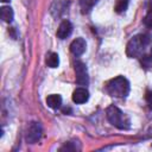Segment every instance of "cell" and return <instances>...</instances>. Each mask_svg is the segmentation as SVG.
Returning a JSON list of instances; mask_svg holds the SVG:
<instances>
[{"instance_id": "cell-2", "label": "cell", "mask_w": 152, "mask_h": 152, "mask_svg": "<svg viewBox=\"0 0 152 152\" xmlns=\"http://www.w3.org/2000/svg\"><path fill=\"white\" fill-rule=\"evenodd\" d=\"M150 36L148 34H138L134 36L127 44V56L128 57H138L142 53L145 48L150 44Z\"/></svg>"}, {"instance_id": "cell-19", "label": "cell", "mask_w": 152, "mask_h": 152, "mask_svg": "<svg viewBox=\"0 0 152 152\" xmlns=\"http://www.w3.org/2000/svg\"><path fill=\"white\" fill-rule=\"evenodd\" d=\"M1 1H2V2H8L10 0H1Z\"/></svg>"}, {"instance_id": "cell-14", "label": "cell", "mask_w": 152, "mask_h": 152, "mask_svg": "<svg viewBox=\"0 0 152 152\" xmlns=\"http://www.w3.org/2000/svg\"><path fill=\"white\" fill-rule=\"evenodd\" d=\"M144 24H145L147 27L152 28V10H148L147 14L145 15V18H144Z\"/></svg>"}, {"instance_id": "cell-13", "label": "cell", "mask_w": 152, "mask_h": 152, "mask_svg": "<svg viewBox=\"0 0 152 152\" xmlns=\"http://www.w3.org/2000/svg\"><path fill=\"white\" fill-rule=\"evenodd\" d=\"M127 7H128V0H116L114 10L116 13H122L127 10Z\"/></svg>"}, {"instance_id": "cell-17", "label": "cell", "mask_w": 152, "mask_h": 152, "mask_svg": "<svg viewBox=\"0 0 152 152\" xmlns=\"http://www.w3.org/2000/svg\"><path fill=\"white\" fill-rule=\"evenodd\" d=\"M145 99H146V102H147L148 107L152 109V91H148V93H146V96H145Z\"/></svg>"}, {"instance_id": "cell-5", "label": "cell", "mask_w": 152, "mask_h": 152, "mask_svg": "<svg viewBox=\"0 0 152 152\" xmlns=\"http://www.w3.org/2000/svg\"><path fill=\"white\" fill-rule=\"evenodd\" d=\"M75 72H76V82L80 86H87L89 83L88 70L83 62H81V61L75 62Z\"/></svg>"}, {"instance_id": "cell-1", "label": "cell", "mask_w": 152, "mask_h": 152, "mask_svg": "<svg viewBox=\"0 0 152 152\" xmlns=\"http://www.w3.org/2000/svg\"><path fill=\"white\" fill-rule=\"evenodd\" d=\"M107 93L114 97H126L129 93V82L124 76L112 78L106 86Z\"/></svg>"}, {"instance_id": "cell-16", "label": "cell", "mask_w": 152, "mask_h": 152, "mask_svg": "<svg viewBox=\"0 0 152 152\" xmlns=\"http://www.w3.org/2000/svg\"><path fill=\"white\" fill-rule=\"evenodd\" d=\"M71 144H72V142H66V144H64V145L61 147V151H74V150H76V146H72Z\"/></svg>"}, {"instance_id": "cell-10", "label": "cell", "mask_w": 152, "mask_h": 152, "mask_svg": "<svg viewBox=\"0 0 152 152\" xmlns=\"http://www.w3.org/2000/svg\"><path fill=\"white\" fill-rule=\"evenodd\" d=\"M0 15H1V19L6 23H11L13 20V17H14V13H13V10L10 7V6H2L0 8Z\"/></svg>"}, {"instance_id": "cell-6", "label": "cell", "mask_w": 152, "mask_h": 152, "mask_svg": "<svg viewBox=\"0 0 152 152\" xmlns=\"http://www.w3.org/2000/svg\"><path fill=\"white\" fill-rule=\"evenodd\" d=\"M86 49H87V43H86V40L83 38H76L70 44V51L75 56L83 55L84 51H86Z\"/></svg>"}, {"instance_id": "cell-9", "label": "cell", "mask_w": 152, "mask_h": 152, "mask_svg": "<svg viewBox=\"0 0 152 152\" xmlns=\"http://www.w3.org/2000/svg\"><path fill=\"white\" fill-rule=\"evenodd\" d=\"M46 104L50 108H52V109L59 108L61 104H62V97H61V95H58V94H51V95H49L46 97Z\"/></svg>"}, {"instance_id": "cell-3", "label": "cell", "mask_w": 152, "mask_h": 152, "mask_svg": "<svg viewBox=\"0 0 152 152\" xmlns=\"http://www.w3.org/2000/svg\"><path fill=\"white\" fill-rule=\"evenodd\" d=\"M106 115L108 121L115 126L119 129H127L129 127V120L128 118L116 107V106H109L106 109Z\"/></svg>"}, {"instance_id": "cell-4", "label": "cell", "mask_w": 152, "mask_h": 152, "mask_svg": "<svg viewBox=\"0 0 152 152\" xmlns=\"http://www.w3.org/2000/svg\"><path fill=\"white\" fill-rule=\"evenodd\" d=\"M42 137V126L39 122H30L27 128H26V133H25V138L26 141L30 144H34L37 142Z\"/></svg>"}, {"instance_id": "cell-18", "label": "cell", "mask_w": 152, "mask_h": 152, "mask_svg": "<svg viewBox=\"0 0 152 152\" xmlns=\"http://www.w3.org/2000/svg\"><path fill=\"white\" fill-rule=\"evenodd\" d=\"M148 10H152V0L150 1V8H148Z\"/></svg>"}, {"instance_id": "cell-8", "label": "cell", "mask_w": 152, "mask_h": 152, "mask_svg": "<svg viewBox=\"0 0 152 152\" xmlns=\"http://www.w3.org/2000/svg\"><path fill=\"white\" fill-rule=\"evenodd\" d=\"M89 99V91L86 89V88H76L72 93V101L75 103H86Z\"/></svg>"}, {"instance_id": "cell-7", "label": "cell", "mask_w": 152, "mask_h": 152, "mask_svg": "<svg viewBox=\"0 0 152 152\" xmlns=\"http://www.w3.org/2000/svg\"><path fill=\"white\" fill-rule=\"evenodd\" d=\"M71 32H72V25H71V23L69 20H63L59 24L58 28H57V37L59 39H65V38H68L71 34Z\"/></svg>"}, {"instance_id": "cell-15", "label": "cell", "mask_w": 152, "mask_h": 152, "mask_svg": "<svg viewBox=\"0 0 152 152\" xmlns=\"http://www.w3.org/2000/svg\"><path fill=\"white\" fill-rule=\"evenodd\" d=\"M141 64L145 65V66H151V65H152V56H151V55L142 56V58H141Z\"/></svg>"}, {"instance_id": "cell-11", "label": "cell", "mask_w": 152, "mask_h": 152, "mask_svg": "<svg viewBox=\"0 0 152 152\" xmlns=\"http://www.w3.org/2000/svg\"><path fill=\"white\" fill-rule=\"evenodd\" d=\"M46 64L50 66V68H57L58 64H59V57L56 52H51L46 57Z\"/></svg>"}, {"instance_id": "cell-12", "label": "cell", "mask_w": 152, "mask_h": 152, "mask_svg": "<svg viewBox=\"0 0 152 152\" xmlns=\"http://www.w3.org/2000/svg\"><path fill=\"white\" fill-rule=\"evenodd\" d=\"M96 0H80V5H81V10L83 13H88L95 5Z\"/></svg>"}]
</instances>
